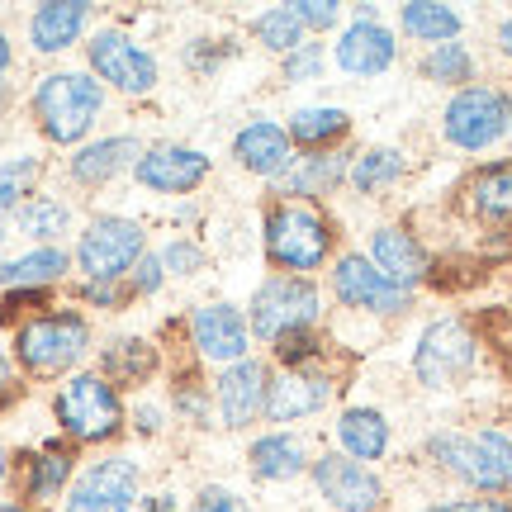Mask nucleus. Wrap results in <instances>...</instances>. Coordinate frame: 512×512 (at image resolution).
<instances>
[{
    "label": "nucleus",
    "instance_id": "obj_1",
    "mask_svg": "<svg viewBox=\"0 0 512 512\" xmlns=\"http://www.w3.org/2000/svg\"><path fill=\"white\" fill-rule=\"evenodd\" d=\"M100 105H105V86L86 72H53V76H43L34 91L38 128H43L53 143L86 138L95 124V114H100Z\"/></svg>",
    "mask_w": 512,
    "mask_h": 512
},
{
    "label": "nucleus",
    "instance_id": "obj_2",
    "mask_svg": "<svg viewBox=\"0 0 512 512\" xmlns=\"http://www.w3.org/2000/svg\"><path fill=\"white\" fill-rule=\"evenodd\" d=\"M427 451L441 470L460 475L484 494H512V437H503V432H479V437L441 432L427 441Z\"/></svg>",
    "mask_w": 512,
    "mask_h": 512
},
{
    "label": "nucleus",
    "instance_id": "obj_3",
    "mask_svg": "<svg viewBox=\"0 0 512 512\" xmlns=\"http://www.w3.org/2000/svg\"><path fill=\"white\" fill-rule=\"evenodd\" d=\"M332 252L328 219L309 204H275L266 214V256L285 271H313Z\"/></svg>",
    "mask_w": 512,
    "mask_h": 512
},
{
    "label": "nucleus",
    "instance_id": "obj_4",
    "mask_svg": "<svg viewBox=\"0 0 512 512\" xmlns=\"http://www.w3.org/2000/svg\"><path fill=\"white\" fill-rule=\"evenodd\" d=\"M91 347V328L86 318L76 313H48V318H34L24 323L15 337L19 361L34 370V375H62L67 366H76Z\"/></svg>",
    "mask_w": 512,
    "mask_h": 512
},
{
    "label": "nucleus",
    "instance_id": "obj_5",
    "mask_svg": "<svg viewBox=\"0 0 512 512\" xmlns=\"http://www.w3.org/2000/svg\"><path fill=\"white\" fill-rule=\"evenodd\" d=\"M53 408L62 432H72L76 441H105L124 422V403H119V394H114V384L105 375H76V380H67Z\"/></svg>",
    "mask_w": 512,
    "mask_h": 512
},
{
    "label": "nucleus",
    "instance_id": "obj_6",
    "mask_svg": "<svg viewBox=\"0 0 512 512\" xmlns=\"http://www.w3.org/2000/svg\"><path fill=\"white\" fill-rule=\"evenodd\" d=\"M318 318V290L304 275H271L252 299V328L261 342H280L285 332H304Z\"/></svg>",
    "mask_w": 512,
    "mask_h": 512
},
{
    "label": "nucleus",
    "instance_id": "obj_7",
    "mask_svg": "<svg viewBox=\"0 0 512 512\" xmlns=\"http://www.w3.org/2000/svg\"><path fill=\"white\" fill-rule=\"evenodd\" d=\"M143 228L128 219H95L86 233H81V247H76V261L81 271L91 275V285H114L124 271H133L143 261Z\"/></svg>",
    "mask_w": 512,
    "mask_h": 512
},
{
    "label": "nucleus",
    "instance_id": "obj_8",
    "mask_svg": "<svg viewBox=\"0 0 512 512\" xmlns=\"http://www.w3.org/2000/svg\"><path fill=\"white\" fill-rule=\"evenodd\" d=\"M470 366H475V337L460 318H437L413 351V370L427 389H451L460 375H470Z\"/></svg>",
    "mask_w": 512,
    "mask_h": 512
},
{
    "label": "nucleus",
    "instance_id": "obj_9",
    "mask_svg": "<svg viewBox=\"0 0 512 512\" xmlns=\"http://www.w3.org/2000/svg\"><path fill=\"white\" fill-rule=\"evenodd\" d=\"M508 133V100L489 86H465V91L446 105V138L465 152L498 143Z\"/></svg>",
    "mask_w": 512,
    "mask_h": 512
},
{
    "label": "nucleus",
    "instance_id": "obj_10",
    "mask_svg": "<svg viewBox=\"0 0 512 512\" xmlns=\"http://www.w3.org/2000/svg\"><path fill=\"white\" fill-rule=\"evenodd\" d=\"M138 498V465L128 456L95 460L67 494V512H133Z\"/></svg>",
    "mask_w": 512,
    "mask_h": 512
},
{
    "label": "nucleus",
    "instance_id": "obj_11",
    "mask_svg": "<svg viewBox=\"0 0 512 512\" xmlns=\"http://www.w3.org/2000/svg\"><path fill=\"white\" fill-rule=\"evenodd\" d=\"M91 67L105 76L110 86H119V91H128V95H147L157 86V62L128 34H119V29H100V34L91 38Z\"/></svg>",
    "mask_w": 512,
    "mask_h": 512
},
{
    "label": "nucleus",
    "instance_id": "obj_12",
    "mask_svg": "<svg viewBox=\"0 0 512 512\" xmlns=\"http://www.w3.org/2000/svg\"><path fill=\"white\" fill-rule=\"evenodd\" d=\"M313 484L337 512H375L384 503V484L370 475L361 460L323 456L313 460Z\"/></svg>",
    "mask_w": 512,
    "mask_h": 512
},
{
    "label": "nucleus",
    "instance_id": "obj_13",
    "mask_svg": "<svg viewBox=\"0 0 512 512\" xmlns=\"http://www.w3.org/2000/svg\"><path fill=\"white\" fill-rule=\"evenodd\" d=\"M332 290L342 304L351 309H370V313H403L408 309V290L384 280L380 266L366 261V256H342L337 271H332Z\"/></svg>",
    "mask_w": 512,
    "mask_h": 512
},
{
    "label": "nucleus",
    "instance_id": "obj_14",
    "mask_svg": "<svg viewBox=\"0 0 512 512\" xmlns=\"http://www.w3.org/2000/svg\"><path fill=\"white\" fill-rule=\"evenodd\" d=\"M133 176L147 185V190H162V195H185V190H195V185L209 176V157L195 152V147H147L138 166H133Z\"/></svg>",
    "mask_w": 512,
    "mask_h": 512
},
{
    "label": "nucleus",
    "instance_id": "obj_15",
    "mask_svg": "<svg viewBox=\"0 0 512 512\" xmlns=\"http://www.w3.org/2000/svg\"><path fill=\"white\" fill-rule=\"evenodd\" d=\"M190 328H195V347L204 351V361H223V366L247 361V318L233 304H204Z\"/></svg>",
    "mask_w": 512,
    "mask_h": 512
},
{
    "label": "nucleus",
    "instance_id": "obj_16",
    "mask_svg": "<svg viewBox=\"0 0 512 512\" xmlns=\"http://www.w3.org/2000/svg\"><path fill=\"white\" fill-rule=\"evenodd\" d=\"M266 370L256 366V361H238V366H228L219 375V418L223 427H247V422L266 408Z\"/></svg>",
    "mask_w": 512,
    "mask_h": 512
},
{
    "label": "nucleus",
    "instance_id": "obj_17",
    "mask_svg": "<svg viewBox=\"0 0 512 512\" xmlns=\"http://www.w3.org/2000/svg\"><path fill=\"white\" fill-rule=\"evenodd\" d=\"M332 384L323 375H309V370H285L280 380H271L266 389V413L275 422H294V418H309L328 403Z\"/></svg>",
    "mask_w": 512,
    "mask_h": 512
},
{
    "label": "nucleus",
    "instance_id": "obj_18",
    "mask_svg": "<svg viewBox=\"0 0 512 512\" xmlns=\"http://www.w3.org/2000/svg\"><path fill=\"white\" fill-rule=\"evenodd\" d=\"M394 34L384 24H351L337 43V67L351 76H380L394 62Z\"/></svg>",
    "mask_w": 512,
    "mask_h": 512
},
{
    "label": "nucleus",
    "instance_id": "obj_19",
    "mask_svg": "<svg viewBox=\"0 0 512 512\" xmlns=\"http://www.w3.org/2000/svg\"><path fill=\"white\" fill-rule=\"evenodd\" d=\"M370 256H375L384 280H394L403 290L418 285L422 275H427V252H422V242L408 228H380L375 242H370Z\"/></svg>",
    "mask_w": 512,
    "mask_h": 512
},
{
    "label": "nucleus",
    "instance_id": "obj_20",
    "mask_svg": "<svg viewBox=\"0 0 512 512\" xmlns=\"http://www.w3.org/2000/svg\"><path fill=\"white\" fill-rule=\"evenodd\" d=\"M233 157H238L247 171L256 176H280L285 166H290V133L280 124H266V119H256L238 133V143H233Z\"/></svg>",
    "mask_w": 512,
    "mask_h": 512
},
{
    "label": "nucleus",
    "instance_id": "obj_21",
    "mask_svg": "<svg viewBox=\"0 0 512 512\" xmlns=\"http://www.w3.org/2000/svg\"><path fill=\"white\" fill-rule=\"evenodd\" d=\"M86 15H91V5H81V0H53V5H38L34 19H29V38H34L38 53H62V48H72L81 29H86Z\"/></svg>",
    "mask_w": 512,
    "mask_h": 512
},
{
    "label": "nucleus",
    "instance_id": "obj_22",
    "mask_svg": "<svg viewBox=\"0 0 512 512\" xmlns=\"http://www.w3.org/2000/svg\"><path fill=\"white\" fill-rule=\"evenodd\" d=\"M342 176H347L342 152H304V157H290V166L275 176V190L280 195H328Z\"/></svg>",
    "mask_w": 512,
    "mask_h": 512
},
{
    "label": "nucleus",
    "instance_id": "obj_23",
    "mask_svg": "<svg viewBox=\"0 0 512 512\" xmlns=\"http://www.w3.org/2000/svg\"><path fill=\"white\" fill-rule=\"evenodd\" d=\"M143 157V143L138 138H105V143L81 147L72 157V176L81 185H105L110 176H119L124 166H138Z\"/></svg>",
    "mask_w": 512,
    "mask_h": 512
},
{
    "label": "nucleus",
    "instance_id": "obj_24",
    "mask_svg": "<svg viewBox=\"0 0 512 512\" xmlns=\"http://www.w3.org/2000/svg\"><path fill=\"white\" fill-rule=\"evenodd\" d=\"M337 437H342L351 460H380L389 451V422L375 408H347L337 422Z\"/></svg>",
    "mask_w": 512,
    "mask_h": 512
},
{
    "label": "nucleus",
    "instance_id": "obj_25",
    "mask_svg": "<svg viewBox=\"0 0 512 512\" xmlns=\"http://www.w3.org/2000/svg\"><path fill=\"white\" fill-rule=\"evenodd\" d=\"M470 200L475 214L489 223H512V162H494L484 166L470 185Z\"/></svg>",
    "mask_w": 512,
    "mask_h": 512
},
{
    "label": "nucleus",
    "instance_id": "obj_26",
    "mask_svg": "<svg viewBox=\"0 0 512 512\" xmlns=\"http://www.w3.org/2000/svg\"><path fill=\"white\" fill-rule=\"evenodd\" d=\"M100 370H105V380L143 384L147 375L157 370V351L147 347L143 337H124V342L105 347V356H100Z\"/></svg>",
    "mask_w": 512,
    "mask_h": 512
},
{
    "label": "nucleus",
    "instance_id": "obj_27",
    "mask_svg": "<svg viewBox=\"0 0 512 512\" xmlns=\"http://www.w3.org/2000/svg\"><path fill=\"white\" fill-rule=\"evenodd\" d=\"M62 271H67V252L38 247V252L19 256V261H5V266H0V285H10V290H38V285L57 280Z\"/></svg>",
    "mask_w": 512,
    "mask_h": 512
},
{
    "label": "nucleus",
    "instance_id": "obj_28",
    "mask_svg": "<svg viewBox=\"0 0 512 512\" xmlns=\"http://www.w3.org/2000/svg\"><path fill=\"white\" fill-rule=\"evenodd\" d=\"M252 470L261 479H294L304 470V446H299V437H285V432L261 437L252 446Z\"/></svg>",
    "mask_w": 512,
    "mask_h": 512
},
{
    "label": "nucleus",
    "instance_id": "obj_29",
    "mask_svg": "<svg viewBox=\"0 0 512 512\" xmlns=\"http://www.w3.org/2000/svg\"><path fill=\"white\" fill-rule=\"evenodd\" d=\"M351 128V114L347 110H332V105H318V110H299L290 119V133L299 147H323V143H332V138H342Z\"/></svg>",
    "mask_w": 512,
    "mask_h": 512
},
{
    "label": "nucleus",
    "instance_id": "obj_30",
    "mask_svg": "<svg viewBox=\"0 0 512 512\" xmlns=\"http://www.w3.org/2000/svg\"><path fill=\"white\" fill-rule=\"evenodd\" d=\"M403 29L422 43H451L460 34V15L456 10H446V5H427V0H413V5H403Z\"/></svg>",
    "mask_w": 512,
    "mask_h": 512
},
{
    "label": "nucleus",
    "instance_id": "obj_31",
    "mask_svg": "<svg viewBox=\"0 0 512 512\" xmlns=\"http://www.w3.org/2000/svg\"><path fill=\"white\" fill-rule=\"evenodd\" d=\"M399 176H403V157L394 147H370V152H361L356 166H351V185H356L361 195H370V190H380V185H389V181H399Z\"/></svg>",
    "mask_w": 512,
    "mask_h": 512
},
{
    "label": "nucleus",
    "instance_id": "obj_32",
    "mask_svg": "<svg viewBox=\"0 0 512 512\" xmlns=\"http://www.w3.org/2000/svg\"><path fill=\"white\" fill-rule=\"evenodd\" d=\"M252 29L266 48H275V53H294V48L304 43V24H299V15H294L290 5H275L266 15H256Z\"/></svg>",
    "mask_w": 512,
    "mask_h": 512
},
{
    "label": "nucleus",
    "instance_id": "obj_33",
    "mask_svg": "<svg viewBox=\"0 0 512 512\" xmlns=\"http://www.w3.org/2000/svg\"><path fill=\"white\" fill-rule=\"evenodd\" d=\"M67 475H72V456L67 451H43L38 460H29V498H53L62 484H67Z\"/></svg>",
    "mask_w": 512,
    "mask_h": 512
},
{
    "label": "nucleus",
    "instance_id": "obj_34",
    "mask_svg": "<svg viewBox=\"0 0 512 512\" xmlns=\"http://www.w3.org/2000/svg\"><path fill=\"white\" fill-rule=\"evenodd\" d=\"M67 204H57V200H29L24 209H19V228L29 233V238L38 242H48L57 238V233H67Z\"/></svg>",
    "mask_w": 512,
    "mask_h": 512
},
{
    "label": "nucleus",
    "instance_id": "obj_35",
    "mask_svg": "<svg viewBox=\"0 0 512 512\" xmlns=\"http://www.w3.org/2000/svg\"><path fill=\"white\" fill-rule=\"evenodd\" d=\"M422 72L432 76V81H441V86H460V81H470L475 62H470V53H465L460 43H441V48H432V53H427Z\"/></svg>",
    "mask_w": 512,
    "mask_h": 512
},
{
    "label": "nucleus",
    "instance_id": "obj_36",
    "mask_svg": "<svg viewBox=\"0 0 512 512\" xmlns=\"http://www.w3.org/2000/svg\"><path fill=\"white\" fill-rule=\"evenodd\" d=\"M34 176H38V162L34 157H15V162L0 166V219L24 204V195L34 190Z\"/></svg>",
    "mask_w": 512,
    "mask_h": 512
},
{
    "label": "nucleus",
    "instance_id": "obj_37",
    "mask_svg": "<svg viewBox=\"0 0 512 512\" xmlns=\"http://www.w3.org/2000/svg\"><path fill=\"white\" fill-rule=\"evenodd\" d=\"M318 72H323V48H318V43H299V48L285 57V76H290V81H313Z\"/></svg>",
    "mask_w": 512,
    "mask_h": 512
},
{
    "label": "nucleus",
    "instance_id": "obj_38",
    "mask_svg": "<svg viewBox=\"0 0 512 512\" xmlns=\"http://www.w3.org/2000/svg\"><path fill=\"white\" fill-rule=\"evenodd\" d=\"M162 266L171 275H190V271H200L204 266V252L195 247V242H171V247L162 252Z\"/></svg>",
    "mask_w": 512,
    "mask_h": 512
},
{
    "label": "nucleus",
    "instance_id": "obj_39",
    "mask_svg": "<svg viewBox=\"0 0 512 512\" xmlns=\"http://www.w3.org/2000/svg\"><path fill=\"white\" fill-rule=\"evenodd\" d=\"M313 351H318V342L309 337V328H304V332H285V337L275 342V356H280L285 366H294V370H299V361H309Z\"/></svg>",
    "mask_w": 512,
    "mask_h": 512
},
{
    "label": "nucleus",
    "instance_id": "obj_40",
    "mask_svg": "<svg viewBox=\"0 0 512 512\" xmlns=\"http://www.w3.org/2000/svg\"><path fill=\"white\" fill-rule=\"evenodd\" d=\"M290 10L299 15L304 29H332V24H337V5H332V0H299Z\"/></svg>",
    "mask_w": 512,
    "mask_h": 512
},
{
    "label": "nucleus",
    "instance_id": "obj_41",
    "mask_svg": "<svg viewBox=\"0 0 512 512\" xmlns=\"http://www.w3.org/2000/svg\"><path fill=\"white\" fill-rule=\"evenodd\" d=\"M162 256H143V261H138V266H133V290L138 294H152L157 290V285H162Z\"/></svg>",
    "mask_w": 512,
    "mask_h": 512
},
{
    "label": "nucleus",
    "instance_id": "obj_42",
    "mask_svg": "<svg viewBox=\"0 0 512 512\" xmlns=\"http://www.w3.org/2000/svg\"><path fill=\"white\" fill-rule=\"evenodd\" d=\"M422 512H512V503H503V498H465V503H437V508Z\"/></svg>",
    "mask_w": 512,
    "mask_h": 512
},
{
    "label": "nucleus",
    "instance_id": "obj_43",
    "mask_svg": "<svg viewBox=\"0 0 512 512\" xmlns=\"http://www.w3.org/2000/svg\"><path fill=\"white\" fill-rule=\"evenodd\" d=\"M195 512H242L238 498L223 494V489H204L200 498H195Z\"/></svg>",
    "mask_w": 512,
    "mask_h": 512
},
{
    "label": "nucleus",
    "instance_id": "obj_44",
    "mask_svg": "<svg viewBox=\"0 0 512 512\" xmlns=\"http://www.w3.org/2000/svg\"><path fill=\"white\" fill-rule=\"evenodd\" d=\"M86 299H91V304H100V309H114V304H119V290H114V285H91V290H86Z\"/></svg>",
    "mask_w": 512,
    "mask_h": 512
},
{
    "label": "nucleus",
    "instance_id": "obj_45",
    "mask_svg": "<svg viewBox=\"0 0 512 512\" xmlns=\"http://www.w3.org/2000/svg\"><path fill=\"white\" fill-rule=\"evenodd\" d=\"M133 418H138V432H157V408H138Z\"/></svg>",
    "mask_w": 512,
    "mask_h": 512
},
{
    "label": "nucleus",
    "instance_id": "obj_46",
    "mask_svg": "<svg viewBox=\"0 0 512 512\" xmlns=\"http://www.w3.org/2000/svg\"><path fill=\"white\" fill-rule=\"evenodd\" d=\"M498 48H503V53L512 57V19H508V24H503V29H498Z\"/></svg>",
    "mask_w": 512,
    "mask_h": 512
},
{
    "label": "nucleus",
    "instance_id": "obj_47",
    "mask_svg": "<svg viewBox=\"0 0 512 512\" xmlns=\"http://www.w3.org/2000/svg\"><path fill=\"white\" fill-rule=\"evenodd\" d=\"M5 67H10V38L0 34V76H5Z\"/></svg>",
    "mask_w": 512,
    "mask_h": 512
},
{
    "label": "nucleus",
    "instance_id": "obj_48",
    "mask_svg": "<svg viewBox=\"0 0 512 512\" xmlns=\"http://www.w3.org/2000/svg\"><path fill=\"white\" fill-rule=\"evenodd\" d=\"M147 512H171V503H166V498H157V503H152Z\"/></svg>",
    "mask_w": 512,
    "mask_h": 512
},
{
    "label": "nucleus",
    "instance_id": "obj_49",
    "mask_svg": "<svg viewBox=\"0 0 512 512\" xmlns=\"http://www.w3.org/2000/svg\"><path fill=\"white\" fill-rule=\"evenodd\" d=\"M0 384H5V356H0Z\"/></svg>",
    "mask_w": 512,
    "mask_h": 512
},
{
    "label": "nucleus",
    "instance_id": "obj_50",
    "mask_svg": "<svg viewBox=\"0 0 512 512\" xmlns=\"http://www.w3.org/2000/svg\"><path fill=\"white\" fill-rule=\"evenodd\" d=\"M0 479H5V451H0Z\"/></svg>",
    "mask_w": 512,
    "mask_h": 512
},
{
    "label": "nucleus",
    "instance_id": "obj_51",
    "mask_svg": "<svg viewBox=\"0 0 512 512\" xmlns=\"http://www.w3.org/2000/svg\"><path fill=\"white\" fill-rule=\"evenodd\" d=\"M508 128H512V100H508Z\"/></svg>",
    "mask_w": 512,
    "mask_h": 512
},
{
    "label": "nucleus",
    "instance_id": "obj_52",
    "mask_svg": "<svg viewBox=\"0 0 512 512\" xmlns=\"http://www.w3.org/2000/svg\"><path fill=\"white\" fill-rule=\"evenodd\" d=\"M0 512H24V508H0Z\"/></svg>",
    "mask_w": 512,
    "mask_h": 512
},
{
    "label": "nucleus",
    "instance_id": "obj_53",
    "mask_svg": "<svg viewBox=\"0 0 512 512\" xmlns=\"http://www.w3.org/2000/svg\"><path fill=\"white\" fill-rule=\"evenodd\" d=\"M0 242H5V228H0Z\"/></svg>",
    "mask_w": 512,
    "mask_h": 512
}]
</instances>
